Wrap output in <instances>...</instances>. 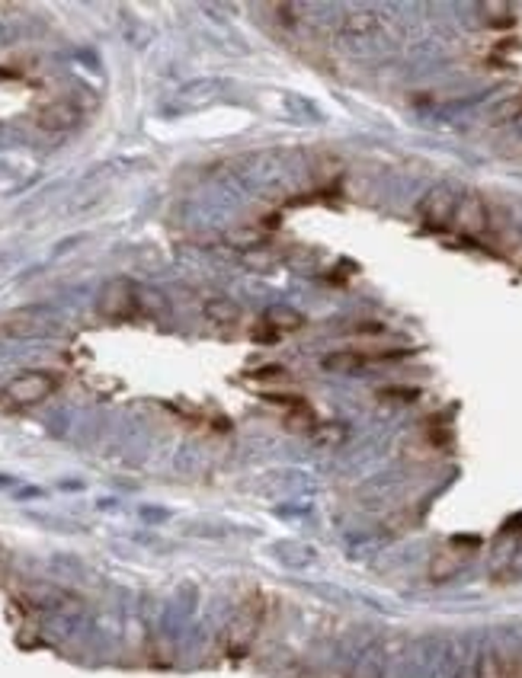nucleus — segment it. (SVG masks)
<instances>
[{
    "label": "nucleus",
    "instance_id": "nucleus-1",
    "mask_svg": "<svg viewBox=\"0 0 522 678\" xmlns=\"http://www.w3.org/2000/svg\"><path fill=\"white\" fill-rule=\"evenodd\" d=\"M61 387V374L49 372V368H36V372H22L16 378H10L7 384L0 387V403L10 409L22 407H36V403L49 401Z\"/></svg>",
    "mask_w": 522,
    "mask_h": 678
},
{
    "label": "nucleus",
    "instance_id": "nucleus-2",
    "mask_svg": "<svg viewBox=\"0 0 522 678\" xmlns=\"http://www.w3.org/2000/svg\"><path fill=\"white\" fill-rule=\"evenodd\" d=\"M96 311L106 317V321H128V317L138 314V288H135L128 278H112L100 288V298H96Z\"/></svg>",
    "mask_w": 522,
    "mask_h": 678
},
{
    "label": "nucleus",
    "instance_id": "nucleus-3",
    "mask_svg": "<svg viewBox=\"0 0 522 678\" xmlns=\"http://www.w3.org/2000/svg\"><path fill=\"white\" fill-rule=\"evenodd\" d=\"M260 624H263V605H257V602H251V605H243L237 612V618L225 630V649H228L231 656H243L253 647Z\"/></svg>",
    "mask_w": 522,
    "mask_h": 678
},
{
    "label": "nucleus",
    "instance_id": "nucleus-4",
    "mask_svg": "<svg viewBox=\"0 0 522 678\" xmlns=\"http://www.w3.org/2000/svg\"><path fill=\"white\" fill-rule=\"evenodd\" d=\"M456 208H458L456 192H452L449 186H436V189H429L427 196L420 198L417 215H420V221L429 227V231H446V227H452Z\"/></svg>",
    "mask_w": 522,
    "mask_h": 678
},
{
    "label": "nucleus",
    "instance_id": "nucleus-5",
    "mask_svg": "<svg viewBox=\"0 0 522 678\" xmlns=\"http://www.w3.org/2000/svg\"><path fill=\"white\" fill-rule=\"evenodd\" d=\"M452 227H456L462 237H481V233L491 231V212H487V202L474 192L468 196H458V208L456 218H452Z\"/></svg>",
    "mask_w": 522,
    "mask_h": 678
},
{
    "label": "nucleus",
    "instance_id": "nucleus-6",
    "mask_svg": "<svg viewBox=\"0 0 522 678\" xmlns=\"http://www.w3.org/2000/svg\"><path fill=\"white\" fill-rule=\"evenodd\" d=\"M36 125L42 132H71V128L81 125V110L71 100H55L39 110Z\"/></svg>",
    "mask_w": 522,
    "mask_h": 678
},
{
    "label": "nucleus",
    "instance_id": "nucleus-7",
    "mask_svg": "<svg viewBox=\"0 0 522 678\" xmlns=\"http://www.w3.org/2000/svg\"><path fill=\"white\" fill-rule=\"evenodd\" d=\"M368 362H372V356H366L362 349H337V352H331V356L321 358V368H324V372H333V374H356V372H362Z\"/></svg>",
    "mask_w": 522,
    "mask_h": 678
},
{
    "label": "nucleus",
    "instance_id": "nucleus-8",
    "mask_svg": "<svg viewBox=\"0 0 522 678\" xmlns=\"http://www.w3.org/2000/svg\"><path fill=\"white\" fill-rule=\"evenodd\" d=\"M302 323L305 317L298 311H292V307H272L263 317V327L270 330V339H279L282 333H295V330H302Z\"/></svg>",
    "mask_w": 522,
    "mask_h": 678
},
{
    "label": "nucleus",
    "instance_id": "nucleus-9",
    "mask_svg": "<svg viewBox=\"0 0 522 678\" xmlns=\"http://www.w3.org/2000/svg\"><path fill=\"white\" fill-rule=\"evenodd\" d=\"M378 26V16L368 13V10H353V13H346L343 22H340V30L346 32L349 39H366L372 36Z\"/></svg>",
    "mask_w": 522,
    "mask_h": 678
},
{
    "label": "nucleus",
    "instance_id": "nucleus-10",
    "mask_svg": "<svg viewBox=\"0 0 522 678\" xmlns=\"http://www.w3.org/2000/svg\"><path fill=\"white\" fill-rule=\"evenodd\" d=\"M464 563V554H456V550H442V554L433 557V563H429V577H433V583H446V579H452L462 569Z\"/></svg>",
    "mask_w": 522,
    "mask_h": 678
},
{
    "label": "nucleus",
    "instance_id": "nucleus-11",
    "mask_svg": "<svg viewBox=\"0 0 522 678\" xmlns=\"http://www.w3.org/2000/svg\"><path fill=\"white\" fill-rule=\"evenodd\" d=\"M206 317L212 323H237L241 311H237V304L231 298H212L206 304Z\"/></svg>",
    "mask_w": 522,
    "mask_h": 678
},
{
    "label": "nucleus",
    "instance_id": "nucleus-12",
    "mask_svg": "<svg viewBox=\"0 0 522 678\" xmlns=\"http://www.w3.org/2000/svg\"><path fill=\"white\" fill-rule=\"evenodd\" d=\"M481 13H497L487 20V22H493V26H509V22H513V7H509V4H484Z\"/></svg>",
    "mask_w": 522,
    "mask_h": 678
}]
</instances>
